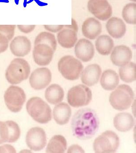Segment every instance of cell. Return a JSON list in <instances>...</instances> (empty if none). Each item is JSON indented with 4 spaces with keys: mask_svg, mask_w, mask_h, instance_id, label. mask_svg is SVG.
<instances>
[{
    "mask_svg": "<svg viewBox=\"0 0 136 153\" xmlns=\"http://www.w3.org/2000/svg\"><path fill=\"white\" fill-rule=\"evenodd\" d=\"M99 120L96 112L90 108L79 110L73 116L72 128L74 135L81 140L93 137L97 131Z\"/></svg>",
    "mask_w": 136,
    "mask_h": 153,
    "instance_id": "1",
    "label": "cell"
},
{
    "mask_svg": "<svg viewBox=\"0 0 136 153\" xmlns=\"http://www.w3.org/2000/svg\"><path fill=\"white\" fill-rule=\"evenodd\" d=\"M30 72L29 63L24 59L17 58L11 62L6 69L5 78L10 84H19L29 77Z\"/></svg>",
    "mask_w": 136,
    "mask_h": 153,
    "instance_id": "2",
    "label": "cell"
},
{
    "mask_svg": "<svg viewBox=\"0 0 136 153\" xmlns=\"http://www.w3.org/2000/svg\"><path fill=\"white\" fill-rule=\"evenodd\" d=\"M26 109L35 121L45 124L52 120V110L42 99L38 97L31 98L27 102Z\"/></svg>",
    "mask_w": 136,
    "mask_h": 153,
    "instance_id": "3",
    "label": "cell"
},
{
    "mask_svg": "<svg viewBox=\"0 0 136 153\" xmlns=\"http://www.w3.org/2000/svg\"><path fill=\"white\" fill-rule=\"evenodd\" d=\"M134 97L135 94L130 86L121 84L110 94L109 102L114 109L122 111L130 108Z\"/></svg>",
    "mask_w": 136,
    "mask_h": 153,
    "instance_id": "4",
    "label": "cell"
},
{
    "mask_svg": "<svg viewBox=\"0 0 136 153\" xmlns=\"http://www.w3.org/2000/svg\"><path fill=\"white\" fill-rule=\"evenodd\" d=\"M58 68L65 79L74 81L79 78L84 70V66L80 60L74 57L67 55L59 60Z\"/></svg>",
    "mask_w": 136,
    "mask_h": 153,
    "instance_id": "5",
    "label": "cell"
},
{
    "mask_svg": "<svg viewBox=\"0 0 136 153\" xmlns=\"http://www.w3.org/2000/svg\"><path fill=\"white\" fill-rule=\"evenodd\" d=\"M120 141L117 134L111 131H106L97 137L93 143L95 153H115L119 147Z\"/></svg>",
    "mask_w": 136,
    "mask_h": 153,
    "instance_id": "6",
    "label": "cell"
},
{
    "mask_svg": "<svg viewBox=\"0 0 136 153\" xmlns=\"http://www.w3.org/2000/svg\"><path fill=\"white\" fill-rule=\"evenodd\" d=\"M92 98L91 89L83 84L72 87L67 93V101L72 107L74 108L87 106L91 102Z\"/></svg>",
    "mask_w": 136,
    "mask_h": 153,
    "instance_id": "7",
    "label": "cell"
},
{
    "mask_svg": "<svg viewBox=\"0 0 136 153\" xmlns=\"http://www.w3.org/2000/svg\"><path fill=\"white\" fill-rule=\"evenodd\" d=\"M4 100L7 108L13 112L21 111L26 100V95L22 88L16 86H10L4 94Z\"/></svg>",
    "mask_w": 136,
    "mask_h": 153,
    "instance_id": "8",
    "label": "cell"
},
{
    "mask_svg": "<svg viewBox=\"0 0 136 153\" xmlns=\"http://www.w3.org/2000/svg\"><path fill=\"white\" fill-rule=\"evenodd\" d=\"M87 9L96 18L103 22L107 21L113 14V9L108 0H89Z\"/></svg>",
    "mask_w": 136,
    "mask_h": 153,
    "instance_id": "9",
    "label": "cell"
},
{
    "mask_svg": "<svg viewBox=\"0 0 136 153\" xmlns=\"http://www.w3.org/2000/svg\"><path fill=\"white\" fill-rule=\"evenodd\" d=\"M26 143L28 147L32 151L38 152L42 150L47 143L45 131L40 127L31 128L26 134Z\"/></svg>",
    "mask_w": 136,
    "mask_h": 153,
    "instance_id": "10",
    "label": "cell"
},
{
    "mask_svg": "<svg viewBox=\"0 0 136 153\" xmlns=\"http://www.w3.org/2000/svg\"><path fill=\"white\" fill-rule=\"evenodd\" d=\"M52 74L47 68H40L35 70L30 75L29 82L31 87L36 90L43 89L52 81Z\"/></svg>",
    "mask_w": 136,
    "mask_h": 153,
    "instance_id": "11",
    "label": "cell"
},
{
    "mask_svg": "<svg viewBox=\"0 0 136 153\" xmlns=\"http://www.w3.org/2000/svg\"><path fill=\"white\" fill-rule=\"evenodd\" d=\"M54 53L50 46L46 44H37L35 45L33 50V58L35 64L38 65L45 66L50 64Z\"/></svg>",
    "mask_w": 136,
    "mask_h": 153,
    "instance_id": "12",
    "label": "cell"
},
{
    "mask_svg": "<svg viewBox=\"0 0 136 153\" xmlns=\"http://www.w3.org/2000/svg\"><path fill=\"white\" fill-rule=\"evenodd\" d=\"M133 53L130 48L125 45H119L114 48L110 55V59L117 66L121 67L130 62Z\"/></svg>",
    "mask_w": 136,
    "mask_h": 153,
    "instance_id": "13",
    "label": "cell"
},
{
    "mask_svg": "<svg viewBox=\"0 0 136 153\" xmlns=\"http://www.w3.org/2000/svg\"><path fill=\"white\" fill-rule=\"evenodd\" d=\"M75 47L76 56L84 62L91 61L94 57L95 49L93 43L88 39L82 38L76 42Z\"/></svg>",
    "mask_w": 136,
    "mask_h": 153,
    "instance_id": "14",
    "label": "cell"
},
{
    "mask_svg": "<svg viewBox=\"0 0 136 153\" xmlns=\"http://www.w3.org/2000/svg\"><path fill=\"white\" fill-rule=\"evenodd\" d=\"M12 53L17 57H24L29 54L32 48L30 40L25 36H19L13 38L10 45Z\"/></svg>",
    "mask_w": 136,
    "mask_h": 153,
    "instance_id": "15",
    "label": "cell"
},
{
    "mask_svg": "<svg viewBox=\"0 0 136 153\" xmlns=\"http://www.w3.org/2000/svg\"><path fill=\"white\" fill-rule=\"evenodd\" d=\"M101 22L94 17L86 19L82 25V32L85 37L89 40L96 39L102 32Z\"/></svg>",
    "mask_w": 136,
    "mask_h": 153,
    "instance_id": "16",
    "label": "cell"
},
{
    "mask_svg": "<svg viewBox=\"0 0 136 153\" xmlns=\"http://www.w3.org/2000/svg\"><path fill=\"white\" fill-rule=\"evenodd\" d=\"M101 67L98 64H92L86 66L81 73L82 83L89 87L98 83L102 74Z\"/></svg>",
    "mask_w": 136,
    "mask_h": 153,
    "instance_id": "17",
    "label": "cell"
},
{
    "mask_svg": "<svg viewBox=\"0 0 136 153\" xmlns=\"http://www.w3.org/2000/svg\"><path fill=\"white\" fill-rule=\"evenodd\" d=\"M106 29L110 36L115 39H120L126 32V25L124 21L119 17L113 16L107 20Z\"/></svg>",
    "mask_w": 136,
    "mask_h": 153,
    "instance_id": "18",
    "label": "cell"
},
{
    "mask_svg": "<svg viewBox=\"0 0 136 153\" xmlns=\"http://www.w3.org/2000/svg\"><path fill=\"white\" fill-rule=\"evenodd\" d=\"M77 41V34L72 29L64 28L57 34V42L64 48L69 49L74 47Z\"/></svg>",
    "mask_w": 136,
    "mask_h": 153,
    "instance_id": "19",
    "label": "cell"
},
{
    "mask_svg": "<svg viewBox=\"0 0 136 153\" xmlns=\"http://www.w3.org/2000/svg\"><path fill=\"white\" fill-rule=\"evenodd\" d=\"M72 115V110L66 102H60L55 107L53 115L55 122L60 125L68 123Z\"/></svg>",
    "mask_w": 136,
    "mask_h": 153,
    "instance_id": "20",
    "label": "cell"
},
{
    "mask_svg": "<svg viewBox=\"0 0 136 153\" xmlns=\"http://www.w3.org/2000/svg\"><path fill=\"white\" fill-rule=\"evenodd\" d=\"M114 125L118 131L125 132L133 128L135 125V120L129 113H121L116 115L114 118Z\"/></svg>",
    "mask_w": 136,
    "mask_h": 153,
    "instance_id": "21",
    "label": "cell"
},
{
    "mask_svg": "<svg viewBox=\"0 0 136 153\" xmlns=\"http://www.w3.org/2000/svg\"><path fill=\"white\" fill-rule=\"evenodd\" d=\"M119 83V75L113 70H106L101 74L100 84L105 90L112 91L115 89Z\"/></svg>",
    "mask_w": 136,
    "mask_h": 153,
    "instance_id": "22",
    "label": "cell"
},
{
    "mask_svg": "<svg viewBox=\"0 0 136 153\" xmlns=\"http://www.w3.org/2000/svg\"><path fill=\"white\" fill-rule=\"evenodd\" d=\"M96 49L99 54L108 56L111 53L114 48V42L107 35H102L96 38L95 42Z\"/></svg>",
    "mask_w": 136,
    "mask_h": 153,
    "instance_id": "23",
    "label": "cell"
},
{
    "mask_svg": "<svg viewBox=\"0 0 136 153\" xmlns=\"http://www.w3.org/2000/svg\"><path fill=\"white\" fill-rule=\"evenodd\" d=\"M64 92L60 85L52 84L46 90L45 97L49 103L53 105L60 103L64 100Z\"/></svg>",
    "mask_w": 136,
    "mask_h": 153,
    "instance_id": "24",
    "label": "cell"
},
{
    "mask_svg": "<svg viewBox=\"0 0 136 153\" xmlns=\"http://www.w3.org/2000/svg\"><path fill=\"white\" fill-rule=\"evenodd\" d=\"M67 149V142L61 135H55L52 137L47 144V153H64Z\"/></svg>",
    "mask_w": 136,
    "mask_h": 153,
    "instance_id": "25",
    "label": "cell"
},
{
    "mask_svg": "<svg viewBox=\"0 0 136 153\" xmlns=\"http://www.w3.org/2000/svg\"><path fill=\"white\" fill-rule=\"evenodd\" d=\"M119 75L121 80L126 83H132L136 81L135 63L129 62L126 65L121 67L119 69Z\"/></svg>",
    "mask_w": 136,
    "mask_h": 153,
    "instance_id": "26",
    "label": "cell"
},
{
    "mask_svg": "<svg viewBox=\"0 0 136 153\" xmlns=\"http://www.w3.org/2000/svg\"><path fill=\"white\" fill-rule=\"evenodd\" d=\"M39 44H46L50 46L55 52L57 49V42L54 34L49 32H42L35 37L34 45Z\"/></svg>",
    "mask_w": 136,
    "mask_h": 153,
    "instance_id": "27",
    "label": "cell"
},
{
    "mask_svg": "<svg viewBox=\"0 0 136 153\" xmlns=\"http://www.w3.org/2000/svg\"><path fill=\"white\" fill-rule=\"evenodd\" d=\"M123 20L127 23L132 25L136 24V4L129 3L123 7L122 11Z\"/></svg>",
    "mask_w": 136,
    "mask_h": 153,
    "instance_id": "28",
    "label": "cell"
},
{
    "mask_svg": "<svg viewBox=\"0 0 136 153\" xmlns=\"http://www.w3.org/2000/svg\"><path fill=\"white\" fill-rule=\"evenodd\" d=\"M9 130V139L8 143H13L16 142L20 138L21 130L18 124L13 121L5 122Z\"/></svg>",
    "mask_w": 136,
    "mask_h": 153,
    "instance_id": "29",
    "label": "cell"
},
{
    "mask_svg": "<svg viewBox=\"0 0 136 153\" xmlns=\"http://www.w3.org/2000/svg\"><path fill=\"white\" fill-rule=\"evenodd\" d=\"M15 25H0V33L7 37L9 41H11L15 35Z\"/></svg>",
    "mask_w": 136,
    "mask_h": 153,
    "instance_id": "30",
    "label": "cell"
},
{
    "mask_svg": "<svg viewBox=\"0 0 136 153\" xmlns=\"http://www.w3.org/2000/svg\"><path fill=\"white\" fill-rule=\"evenodd\" d=\"M9 139L8 126L5 122L0 121V144L8 142Z\"/></svg>",
    "mask_w": 136,
    "mask_h": 153,
    "instance_id": "31",
    "label": "cell"
},
{
    "mask_svg": "<svg viewBox=\"0 0 136 153\" xmlns=\"http://www.w3.org/2000/svg\"><path fill=\"white\" fill-rule=\"evenodd\" d=\"M9 42L7 37L0 33V53H4L7 50Z\"/></svg>",
    "mask_w": 136,
    "mask_h": 153,
    "instance_id": "32",
    "label": "cell"
},
{
    "mask_svg": "<svg viewBox=\"0 0 136 153\" xmlns=\"http://www.w3.org/2000/svg\"><path fill=\"white\" fill-rule=\"evenodd\" d=\"M17 28L19 31L25 34L30 33L35 28V25H17Z\"/></svg>",
    "mask_w": 136,
    "mask_h": 153,
    "instance_id": "33",
    "label": "cell"
},
{
    "mask_svg": "<svg viewBox=\"0 0 136 153\" xmlns=\"http://www.w3.org/2000/svg\"><path fill=\"white\" fill-rule=\"evenodd\" d=\"M44 26L47 31L52 33H58L64 28V25H44Z\"/></svg>",
    "mask_w": 136,
    "mask_h": 153,
    "instance_id": "34",
    "label": "cell"
},
{
    "mask_svg": "<svg viewBox=\"0 0 136 153\" xmlns=\"http://www.w3.org/2000/svg\"><path fill=\"white\" fill-rule=\"evenodd\" d=\"M16 150L11 145L5 144L0 146V153H16Z\"/></svg>",
    "mask_w": 136,
    "mask_h": 153,
    "instance_id": "35",
    "label": "cell"
},
{
    "mask_svg": "<svg viewBox=\"0 0 136 153\" xmlns=\"http://www.w3.org/2000/svg\"><path fill=\"white\" fill-rule=\"evenodd\" d=\"M84 149L77 144H74L70 146L68 149L67 153H84Z\"/></svg>",
    "mask_w": 136,
    "mask_h": 153,
    "instance_id": "36",
    "label": "cell"
},
{
    "mask_svg": "<svg viewBox=\"0 0 136 153\" xmlns=\"http://www.w3.org/2000/svg\"><path fill=\"white\" fill-rule=\"evenodd\" d=\"M64 28L72 29V30L75 31L77 33L78 31V25L76 21L74 18H72V24L71 25H64Z\"/></svg>",
    "mask_w": 136,
    "mask_h": 153,
    "instance_id": "37",
    "label": "cell"
},
{
    "mask_svg": "<svg viewBox=\"0 0 136 153\" xmlns=\"http://www.w3.org/2000/svg\"><path fill=\"white\" fill-rule=\"evenodd\" d=\"M21 153H31L32 152L31 151H30V150H22V151H21Z\"/></svg>",
    "mask_w": 136,
    "mask_h": 153,
    "instance_id": "38",
    "label": "cell"
},
{
    "mask_svg": "<svg viewBox=\"0 0 136 153\" xmlns=\"http://www.w3.org/2000/svg\"><path fill=\"white\" fill-rule=\"evenodd\" d=\"M130 1H132L134 2H136V0H130Z\"/></svg>",
    "mask_w": 136,
    "mask_h": 153,
    "instance_id": "39",
    "label": "cell"
}]
</instances>
